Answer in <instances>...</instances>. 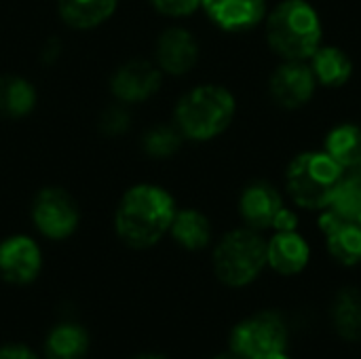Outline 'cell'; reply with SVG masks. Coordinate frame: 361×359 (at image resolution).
Segmentation results:
<instances>
[{"mask_svg": "<svg viewBox=\"0 0 361 359\" xmlns=\"http://www.w3.org/2000/svg\"><path fill=\"white\" fill-rule=\"evenodd\" d=\"M137 359H165V358H159V355H144V358H137Z\"/></svg>", "mask_w": 361, "mask_h": 359, "instance_id": "obj_32", "label": "cell"}, {"mask_svg": "<svg viewBox=\"0 0 361 359\" xmlns=\"http://www.w3.org/2000/svg\"><path fill=\"white\" fill-rule=\"evenodd\" d=\"M0 359H38L25 345H4L0 347Z\"/></svg>", "mask_w": 361, "mask_h": 359, "instance_id": "obj_27", "label": "cell"}, {"mask_svg": "<svg viewBox=\"0 0 361 359\" xmlns=\"http://www.w3.org/2000/svg\"><path fill=\"white\" fill-rule=\"evenodd\" d=\"M118 0H57L61 19L76 30L102 25L116 11Z\"/></svg>", "mask_w": 361, "mask_h": 359, "instance_id": "obj_17", "label": "cell"}, {"mask_svg": "<svg viewBox=\"0 0 361 359\" xmlns=\"http://www.w3.org/2000/svg\"><path fill=\"white\" fill-rule=\"evenodd\" d=\"M283 207L281 193L269 182H254L243 188L239 197V214L247 229H271L277 212Z\"/></svg>", "mask_w": 361, "mask_h": 359, "instance_id": "obj_15", "label": "cell"}, {"mask_svg": "<svg viewBox=\"0 0 361 359\" xmlns=\"http://www.w3.org/2000/svg\"><path fill=\"white\" fill-rule=\"evenodd\" d=\"M182 140H184V135L180 133V129L176 125L173 127L157 125L144 133L142 146H144V152L152 159H169L180 150Z\"/></svg>", "mask_w": 361, "mask_h": 359, "instance_id": "obj_23", "label": "cell"}, {"mask_svg": "<svg viewBox=\"0 0 361 359\" xmlns=\"http://www.w3.org/2000/svg\"><path fill=\"white\" fill-rule=\"evenodd\" d=\"M324 152H328L345 171L361 163V127L353 123H341L332 127L324 142Z\"/></svg>", "mask_w": 361, "mask_h": 359, "instance_id": "obj_19", "label": "cell"}, {"mask_svg": "<svg viewBox=\"0 0 361 359\" xmlns=\"http://www.w3.org/2000/svg\"><path fill=\"white\" fill-rule=\"evenodd\" d=\"M57 53H59V42H57L55 38H51V40L47 42L44 51H42V59L49 63V61H53V59L57 57Z\"/></svg>", "mask_w": 361, "mask_h": 359, "instance_id": "obj_28", "label": "cell"}, {"mask_svg": "<svg viewBox=\"0 0 361 359\" xmlns=\"http://www.w3.org/2000/svg\"><path fill=\"white\" fill-rule=\"evenodd\" d=\"M258 359H292L286 355V351L283 353H273V355H267V358H258Z\"/></svg>", "mask_w": 361, "mask_h": 359, "instance_id": "obj_30", "label": "cell"}, {"mask_svg": "<svg viewBox=\"0 0 361 359\" xmlns=\"http://www.w3.org/2000/svg\"><path fill=\"white\" fill-rule=\"evenodd\" d=\"M311 260V245L298 231L275 233L267 241V267L283 277L298 275Z\"/></svg>", "mask_w": 361, "mask_h": 359, "instance_id": "obj_14", "label": "cell"}, {"mask_svg": "<svg viewBox=\"0 0 361 359\" xmlns=\"http://www.w3.org/2000/svg\"><path fill=\"white\" fill-rule=\"evenodd\" d=\"M129 125H131V116L123 104H110L108 108H104V112L99 116V129L110 138L127 133Z\"/></svg>", "mask_w": 361, "mask_h": 359, "instance_id": "obj_24", "label": "cell"}, {"mask_svg": "<svg viewBox=\"0 0 361 359\" xmlns=\"http://www.w3.org/2000/svg\"><path fill=\"white\" fill-rule=\"evenodd\" d=\"M176 212V201L163 186L135 184L123 195L116 207L114 229L123 243L146 250L169 233Z\"/></svg>", "mask_w": 361, "mask_h": 359, "instance_id": "obj_1", "label": "cell"}, {"mask_svg": "<svg viewBox=\"0 0 361 359\" xmlns=\"http://www.w3.org/2000/svg\"><path fill=\"white\" fill-rule=\"evenodd\" d=\"M309 66L315 74V80L317 85H324V87H330V89H336V87H343L351 74H353V61L351 57L347 55V51H343L341 47H319L311 59H309Z\"/></svg>", "mask_w": 361, "mask_h": 359, "instance_id": "obj_16", "label": "cell"}, {"mask_svg": "<svg viewBox=\"0 0 361 359\" xmlns=\"http://www.w3.org/2000/svg\"><path fill=\"white\" fill-rule=\"evenodd\" d=\"M315 89L317 80L309 61L283 59V63L277 66L269 78L271 99L286 110H298L307 106L313 99Z\"/></svg>", "mask_w": 361, "mask_h": 359, "instance_id": "obj_8", "label": "cell"}, {"mask_svg": "<svg viewBox=\"0 0 361 359\" xmlns=\"http://www.w3.org/2000/svg\"><path fill=\"white\" fill-rule=\"evenodd\" d=\"M235 112L237 102L226 87L199 85L180 97L173 121L186 140L209 142L231 127Z\"/></svg>", "mask_w": 361, "mask_h": 359, "instance_id": "obj_3", "label": "cell"}, {"mask_svg": "<svg viewBox=\"0 0 361 359\" xmlns=\"http://www.w3.org/2000/svg\"><path fill=\"white\" fill-rule=\"evenodd\" d=\"M154 57L161 72L171 76H182L197 66L199 42L184 28H167L157 40Z\"/></svg>", "mask_w": 361, "mask_h": 359, "instance_id": "obj_13", "label": "cell"}, {"mask_svg": "<svg viewBox=\"0 0 361 359\" xmlns=\"http://www.w3.org/2000/svg\"><path fill=\"white\" fill-rule=\"evenodd\" d=\"M36 106V89L23 76H0V114L6 118L27 116Z\"/></svg>", "mask_w": 361, "mask_h": 359, "instance_id": "obj_20", "label": "cell"}, {"mask_svg": "<svg viewBox=\"0 0 361 359\" xmlns=\"http://www.w3.org/2000/svg\"><path fill=\"white\" fill-rule=\"evenodd\" d=\"M353 222H357V224H360V226H361V212H360V214H357V218H355Z\"/></svg>", "mask_w": 361, "mask_h": 359, "instance_id": "obj_33", "label": "cell"}, {"mask_svg": "<svg viewBox=\"0 0 361 359\" xmlns=\"http://www.w3.org/2000/svg\"><path fill=\"white\" fill-rule=\"evenodd\" d=\"M343 176L345 169L328 152H300L288 165L286 188L298 207L322 212L332 203Z\"/></svg>", "mask_w": 361, "mask_h": 359, "instance_id": "obj_4", "label": "cell"}, {"mask_svg": "<svg viewBox=\"0 0 361 359\" xmlns=\"http://www.w3.org/2000/svg\"><path fill=\"white\" fill-rule=\"evenodd\" d=\"M42 254L38 243L27 235H13L0 243V277L8 284L25 286L38 277Z\"/></svg>", "mask_w": 361, "mask_h": 359, "instance_id": "obj_10", "label": "cell"}, {"mask_svg": "<svg viewBox=\"0 0 361 359\" xmlns=\"http://www.w3.org/2000/svg\"><path fill=\"white\" fill-rule=\"evenodd\" d=\"M214 359H243V358H239V355H235V353H228V355H218V358H214Z\"/></svg>", "mask_w": 361, "mask_h": 359, "instance_id": "obj_31", "label": "cell"}, {"mask_svg": "<svg viewBox=\"0 0 361 359\" xmlns=\"http://www.w3.org/2000/svg\"><path fill=\"white\" fill-rule=\"evenodd\" d=\"M319 231L326 237L330 256L345 264L355 267L361 262V226L353 220L343 218L334 209L326 207L319 216Z\"/></svg>", "mask_w": 361, "mask_h": 359, "instance_id": "obj_11", "label": "cell"}, {"mask_svg": "<svg viewBox=\"0 0 361 359\" xmlns=\"http://www.w3.org/2000/svg\"><path fill=\"white\" fill-rule=\"evenodd\" d=\"M173 241L182 245L184 250L199 252L209 245L212 241V224L205 214L199 209H180L173 216L171 229H169Z\"/></svg>", "mask_w": 361, "mask_h": 359, "instance_id": "obj_18", "label": "cell"}, {"mask_svg": "<svg viewBox=\"0 0 361 359\" xmlns=\"http://www.w3.org/2000/svg\"><path fill=\"white\" fill-rule=\"evenodd\" d=\"M332 326L345 341L361 339V292L357 288H343L332 303Z\"/></svg>", "mask_w": 361, "mask_h": 359, "instance_id": "obj_21", "label": "cell"}, {"mask_svg": "<svg viewBox=\"0 0 361 359\" xmlns=\"http://www.w3.org/2000/svg\"><path fill=\"white\" fill-rule=\"evenodd\" d=\"M89 349V336L85 328L76 324H61L51 330L44 343L47 359H85Z\"/></svg>", "mask_w": 361, "mask_h": 359, "instance_id": "obj_22", "label": "cell"}, {"mask_svg": "<svg viewBox=\"0 0 361 359\" xmlns=\"http://www.w3.org/2000/svg\"><path fill=\"white\" fill-rule=\"evenodd\" d=\"M267 267V239L254 229L226 233L214 250L216 277L228 288H245Z\"/></svg>", "mask_w": 361, "mask_h": 359, "instance_id": "obj_5", "label": "cell"}, {"mask_svg": "<svg viewBox=\"0 0 361 359\" xmlns=\"http://www.w3.org/2000/svg\"><path fill=\"white\" fill-rule=\"evenodd\" d=\"M290 341L286 320L275 311L256 313L231 332V351L243 359H258L283 353Z\"/></svg>", "mask_w": 361, "mask_h": 359, "instance_id": "obj_6", "label": "cell"}, {"mask_svg": "<svg viewBox=\"0 0 361 359\" xmlns=\"http://www.w3.org/2000/svg\"><path fill=\"white\" fill-rule=\"evenodd\" d=\"M201 8L214 25L231 34L250 32L267 17V0H201Z\"/></svg>", "mask_w": 361, "mask_h": 359, "instance_id": "obj_12", "label": "cell"}, {"mask_svg": "<svg viewBox=\"0 0 361 359\" xmlns=\"http://www.w3.org/2000/svg\"><path fill=\"white\" fill-rule=\"evenodd\" d=\"M32 220L47 239L61 241L76 231L80 222V212L70 193L51 186V188H42L36 195L32 205Z\"/></svg>", "mask_w": 361, "mask_h": 359, "instance_id": "obj_7", "label": "cell"}, {"mask_svg": "<svg viewBox=\"0 0 361 359\" xmlns=\"http://www.w3.org/2000/svg\"><path fill=\"white\" fill-rule=\"evenodd\" d=\"M271 229H273L275 233H288V231H298V216H296V212L283 205V207H281V209L277 212V216H275V220H273Z\"/></svg>", "mask_w": 361, "mask_h": 359, "instance_id": "obj_26", "label": "cell"}, {"mask_svg": "<svg viewBox=\"0 0 361 359\" xmlns=\"http://www.w3.org/2000/svg\"><path fill=\"white\" fill-rule=\"evenodd\" d=\"M264 34L271 51L281 59L309 61L322 47L324 25L311 2L281 0L264 17Z\"/></svg>", "mask_w": 361, "mask_h": 359, "instance_id": "obj_2", "label": "cell"}, {"mask_svg": "<svg viewBox=\"0 0 361 359\" xmlns=\"http://www.w3.org/2000/svg\"><path fill=\"white\" fill-rule=\"evenodd\" d=\"M150 4L167 17H186L201 8V0H150Z\"/></svg>", "mask_w": 361, "mask_h": 359, "instance_id": "obj_25", "label": "cell"}, {"mask_svg": "<svg viewBox=\"0 0 361 359\" xmlns=\"http://www.w3.org/2000/svg\"><path fill=\"white\" fill-rule=\"evenodd\" d=\"M163 83V72L157 63L146 59H131L123 63L110 78V91L121 104H140L150 99Z\"/></svg>", "mask_w": 361, "mask_h": 359, "instance_id": "obj_9", "label": "cell"}, {"mask_svg": "<svg viewBox=\"0 0 361 359\" xmlns=\"http://www.w3.org/2000/svg\"><path fill=\"white\" fill-rule=\"evenodd\" d=\"M347 174H351V176H353V180H355V182L361 186V163L357 165V167H353V169H347Z\"/></svg>", "mask_w": 361, "mask_h": 359, "instance_id": "obj_29", "label": "cell"}]
</instances>
